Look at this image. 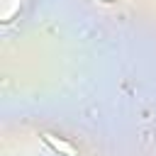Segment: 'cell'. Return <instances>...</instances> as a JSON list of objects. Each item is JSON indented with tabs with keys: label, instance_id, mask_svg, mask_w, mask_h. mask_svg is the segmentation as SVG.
Wrapping results in <instances>:
<instances>
[{
	"label": "cell",
	"instance_id": "cell-1",
	"mask_svg": "<svg viewBox=\"0 0 156 156\" xmlns=\"http://www.w3.org/2000/svg\"><path fill=\"white\" fill-rule=\"evenodd\" d=\"M44 139H46L58 154H63V156H76V149H73L68 141H63V139H58V136H54V134H49V132L44 134Z\"/></svg>",
	"mask_w": 156,
	"mask_h": 156
}]
</instances>
